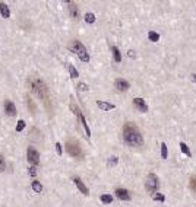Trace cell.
Listing matches in <instances>:
<instances>
[{"instance_id":"30bf717a","label":"cell","mask_w":196,"mask_h":207,"mask_svg":"<svg viewBox=\"0 0 196 207\" xmlns=\"http://www.w3.org/2000/svg\"><path fill=\"white\" fill-rule=\"evenodd\" d=\"M73 182L76 184V187L79 188V191H81L82 194H85V196H88V194H90V190L86 188V185H85L84 182H82V179H81V178L75 177V178H73Z\"/></svg>"},{"instance_id":"6da1fadb","label":"cell","mask_w":196,"mask_h":207,"mask_svg":"<svg viewBox=\"0 0 196 207\" xmlns=\"http://www.w3.org/2000/svg\"><path fill=\"white\" fill-rule=\"evenodd\" d=\"M27 86H28L29 89H31V92H32L34 95H37L41 99V101L44 102L45 108H47V111L53 112V109H51V104H50V94H48V88H47V85L41 80V79H37V78H29L28 80H27Z\"/></svg>"},{"instance_id":"1f68e13d","label":"cell","mask_w":196,"mask_h":207,"mask_svg":"<svg viewBox=\"0 0 196 207\" xmlns=\"http://www.w3.org/2000/svg\"><path fill=\"white\" fill-rule=\"evenodd\" d=\"M56 149H57V155H62L63 153V149H62V145H60V143H56Z\"/></svg>"},{"instance_id":"5b68a950","label":"cell","mask_w":196,"mask_h":207,"mask_svg":"<svg viewBox=\"0 0 196 207\" xmlns=\"http://www.w3.org/2000/svg\"><path fill=\"white\" fill-rule=\"evenodd\" d=\"M70 109H72L75 114H76V117H78V120L82 123V125H84V130H85V133H86V137H91V130L90 127H88V124H86V120H85L84 117V114H82V111L78 108V105L75 104V102H70Z\"/></svg>"},{"instance_id":"ba28073f","label":"cell","mask_w":196,"mask_h":207,"mask_svg":"<svg viewBox=\"0 0 196 207\" xmlns=\"http://www.w3.org/2000/svg\"><path fill=\"white\" fill-rule=\"evenodd\" d=\"M114 86H116V89L120 90V92H124V90L129 89V82L127 80H124V79H117L116 82H114Z\"/></svg>"},{"instance_id":"f546056e","label":"cell","mask_w":196,"mask_h":207,"mask_svg":"<svg viewBox=\"0 0 196 207\" xmlns=\"http://www.w3.org/2000/svg\"><path fill=\"white\" fill-rule=\"evenodd\" d=\"M28 173L31 175V177H35L37 175V166H31V168H28Z\"/></svg>"},{"instance_id":"484cf974","label":"cell","mask_w":196,"mask_h":207,"mask_svg":"<svg viewBox=\"0 0 196 207\" xmlns=\"http://www.w3.org/2000/svg\"><path fill=\"white\" fill-rule=\"evenodd\" d=\"M88 89H90V88H88V85H86V83H82V82L78 83V90H79V92H86Z\"/></svg>"},{"instance_id":"603a6c76","label":"cell","mask_w":196,"mask_h":207,"mask_svg":"<svg viewBox=\"0 0 196 207\" xmlns=\"http://www.w3.org/2000/svg\"><path fill=\"white\" fill-rule=\"evenodd\" d=\"M32 190L35 191V193H41V191H43V185L40 184L38 181H34V182H32Z\"/></svg>"},{"instance_id":"5bb4252c","label":"cell","mask_w":196,"mask_h":207,"mask_svg":"<svg viewBox=\"0 0 196 207\" xmlns=\"http://www.w3.org/2000/svg\"><path fill=\"white\" fill-rule=\"evenodd\" d=\"M0 15L3 18H9L10 16V10H9V6L3 3V2H0Z\"/></svg>"},{"instance_id":"44dd1931","label":"cell","mask_w":196,"mask_h":207,"mask_svg":"<svg viewBox=\"0 0 196 207\" xmlns=\"http://www.w3.org/2000/svg\"><path fill=\"white\" fill-rule=\"evenodd\" d=\"M85 22L94 23L95 22V15L94 13H85Z\"/></svg>"},{"instance_id":"4fadbf2b","label":"cell","mask_w":196,"mask_h":207,"mask_svg":"<svg viewBox=\"0 0 196 207\" xmlns=\"http://www.w3.org/2000/svg\"><path fill=\"white\" fill-rule=\"evenodd\" d=\"M67 6H69V12H70V16L75 18V19H78V16H79V9H78V6L75 5L73 2H67Z\"/></svg>"},{"instance_id":"9c48e42d","label":"cell","mask_w":196,"mask_h":207,"mask_svg":"<svg viewBox=\"0 0 196 207\" xmlns=\"http://www.w3.org/2000/svg\"><path fill=\"white\" fill-rule=\"evenodd\" d=\"M133 105L139 109L140 112H146L148 111V105L145 104V101L142 98H133Z\"/></svg>"},{"instance_id":"e0dca14e","label":"cell","mask_w":196,"mask_h":207,"mask_svg":"<svg viewBox=\"0 0 196 207\" xmlns=\"http://www.w3.org/2000/svg\"><path fill=\"white\" fill-rule=\"evenodd\" d=\"M67 69H69V73H70V78L72 79H76L79 76V73H78V70L73 67L72 64H67Z\"/></svg>"},{"instance_id":"7a4b0ae2","label":"cell","mask_w":196,"mask_h":207,"mask_svg":"<svg viewBox=\"0 0 196 207\" xmlns=\"http://www.w3.org/2000/svg\"><path fill=\"white\" fill-rule=\"evenodd\" d=\"M123 139L126 145L132 146V147H139L144 145V137L140 134L139 129L132 123H126L123 127Z\"/></svg>"},{"instance_id":"8992f818","label":"cell","mask_w":196,"mask_h":207,"mask_svg":"<svg viewBox=\"0 0 196 207\" xmlns=\"http://www.w3.org/2000/svg\"><path fill=\"white\" fill-rule=\"evenodd\" d=\"M158 187H160V179L155 173H149L148 177H146V181H145V188L149 193H155L158 190Z\"/></svg>"},{"instance_id":"d4e9b609","label":"cell","mask_w":196,"mask_h":207,"mask_svg":"<svg viewBox=\"0 0 196 207\" xmlns=\"http://www.w3.org/2000/svg\"><path fill=\"white\" fill-rule=\"evenodd\" d=\"M27 102H28V106H29V109H31V112H32V114H35L37 108H35V105H34L32 99H31V98H27Z\"/></svg>"},{"instance_id":"d6986e66","label":"cell","mask_w":196,"mask_h":207,"mask_svg":"<svg viewBox=\"0 0 196 207\" xmlns=\"http://www.w3.org/2000/svg\"><path fill=\"white\" fill-rule=\"evenodd\" d=\"M161 157L163 159H167L168 157V149L165 143H161Z\"/></svg>"},{"instance_id":"83f0119b","label":"cell","mask_w":196,"mask_h":207,"mask_svg":"<svg viewBox=\"0 0 196 207\" xmlns=\"http://www.w3.org/2000/svg\"><path fill=\"white\" fill-rule=\"evenodd\" d=\"M154 200H155V201H164V200H165V197L163 196V194H161V193H155V194H154Z\"/></svg>"},{"instance_id":"cb8c5ba5","label":"cell","mask_w":196,"mask_h":207,"mask_svg":"<svg viewBox=\"0 0 196 207\" xmlns=\"http://www.w3.org/2000/svg\"><path fill=\"white\" fill-rule=\"evenodd\" d=\"M119 162V157L117 156H111L108 159V166H116Z\"/></svg>"},{"instance_id":"4dcf8cb0","label":"cell","mask_w":196,"mask_h":207,"mask_svg":"<svg viewBox=\"0 0 196 207\" xmlns=\"http://www.w3.org/2000/svg\"><path fill=\"white\" fill-rule=\"evenodd\" d=\"M190 188H192V191H195L196 193V177L190 178Z\"/></svg>"},{"instance_id":"52a82bcc","label":"cell","mask_w":196,"mask_h":207,"mask_svg":"<svg viewBox=\"0 0 196 207\" xmlns=\"http://www.w3.org/2000/svg\"><path fill=\"white\" fill-rule=\"evenodd\" d=\"M27 159H28V162H31L34 166H37L40 163V153L35 149L32 147H29L28 150H27Z\"/></svg>"},{"instance_id":"7c38bea8","label":"cell","mask_w":196,"mask_h":207,"mask_svg":"<svg viewBox=\"0 0 196 207\" xmlns=\"http://www.w3.org/2000/svg\"><path fill=\"white\" fill-rule=\"evenodd\" d=\"M116 196H117L120 200H126V201H129L130 198H132V197H130V193L127 190H124V188H117V190H116Z\"/></svg>"},{"instance_id":"ffe728a7","label":"cell","mask_w":196,"mask_h":207,"mask_svg":"<svg viewBox=\"0 0 196 207\" xmlns=\"http://www.w3.org/2000/svg\"><path fill=\"white\" fill-rule=\"evenodd\" d=\"M148 38H149V41H152V42H157L158 39H160V35H158L157 32H154V31H149Z\"/></svg>"},{"instance_id":"8fae6325","label":"cell","mask_w":196,"mask_h":207,"mask_svg":"<svg viewBox=\"0 0 196 207\" xmlns=\"http://www.w3.org/2000/svg\"><path fill=\"white\" fill-rule=\"evenodd\" d=\"M5 112L7 115H10V117L16 115V106L13 105V102H10V101L5 102Z\"/></svg>"},{"instance_id":"3957f363","label":"cell","mask_w":196,"mask_h":207,"mask_svg":"<svg viewBox=\"0 0 196 207\" xmlns=\"http://www.w3.org/2000/svg\"><path fill=\"white\" fill-rule=\"evenodd\" d=\"M66 150H67V153H69L72 157H75V159H79V161L84 159V152H82V149H81V145L78 143V140H75V139L67 140L66 141Z\"/></svg>"},{"instance_id":"7402d4cb","label":"cell","mask_w":196,"mask_h":207,"mask_svg":"<svg viewBox=\"0 0 196 207\" xmlns=\"http://www.w3.org/2000/svg\"><path fill=\"white\" fill-rule=\"evenodd\" d=\"M180 149H181V152H183L185 155H187V156H192V152L189 150V147H187V145H186V143H180Z\"/></svg>"},{"instance_id":"277c9868","label":"cell","mask_w":196,"mask_h":207,"mask_svg":"<svg viewBox=\"0 0 196 207\" xmlns=\"http://www.w3.org/2000/svg\"><path fill=\"white\" fill-rule=\"evenodd\" d=\"M70 50L78 54L79 58H81V62H85V63L90 62V54H88V51H86V48H85V45L82 44V42L73 41L72 44H70Z\"/></svg>"},{"instance_id":"ac0fdd59","label":"cell","mask_w":196,"mask_h":207,"mask_svg":"<svg viewBox=\"0 0 196 207\" xmlns=\"http://www.w3.org/2000/svg\"><path fill=\"white\" fill-rule=\"evenodd\" d=\"M101 201L104 203V204H110V203L113 201V196H110V194H102V196H101Z\"/></svg>"},{"instance_id":"9a60e30c","label":"cell","mask_w":196,"mask_h":207,"mask_svg":"<svg viewBox=\"0 0 196 207\" xmlns=\"http://www.w3.org/2000/svg\"><path fill=\"white\" fill-rule=\"evenodd\" d=\"M97 105H98V108L102 109V111H110V109L114 108L113 104H108V102H106V101H97Z\"/></svg>"},{"instance_id":"4316f807","label":"cell","mask_w":196,"mask_h":207,"mask_svg":"<svg viewBox=\"0 0 196 207\" xmlns=\"http://www.w3.org/2000/svg\"><path fill=\"white\" fill-rule=\"evenodd\" d=\"M23 129H25V121H23V120H19L16 124V131H22Z\"/></svg>"},{"instance_id":"f1b7e54d","label":"cell","mask_w":196,"mask_h":207,"mask_svg":"<svg viewBox=\"0 0 196 207\" xmlns=\"http://www.w3.org/2000/svg\"><path fill=\"white\" fill-rule=\"evenodd\" d=\"M6 168V162H5V157L0 155V172H3Z\"/></svg>"},{"instance_id":"2e32d148","label":"cell","mask_w":196,"mask_h":207,"mask_svg":"<svg viewBox=\"0 0 196 207\" xmlns=\"http://www.w3.org/2000/svg\"><path fill=\"white\" fill-rule=\"evenodd\" d=\"M111 51H113V57H114V62L116 63H120L122 62V54H120V51H119L117 47H111Z\"/></svg>"},{"instance_id":"836d02e7","label":"cell","mask_w":196,"mask_h":207,"mask_svg":"<svg viewBox=\"0 0 196 207\" xmlns=\"http://www.w3.org/2000/svg\"><path fill=\"white\" fill-rule=\"evenodd\" d=\"M192 80H193V82L196 83V74H192Z\"/></svg>"},{"instance_id":"d6a6232c","label":"cell","mask_w":196,"mask_h":207,"mask_svg":"<svg viewBox=\"0 0 196 207\" xmlns=\"http://www.w3.org/2000/svg\"><path fill=\"white\" fill-rule=\"evenodd\" d=\"M127 54H129V57H135V51H129Z\"/></svg>"}]
</instances>
